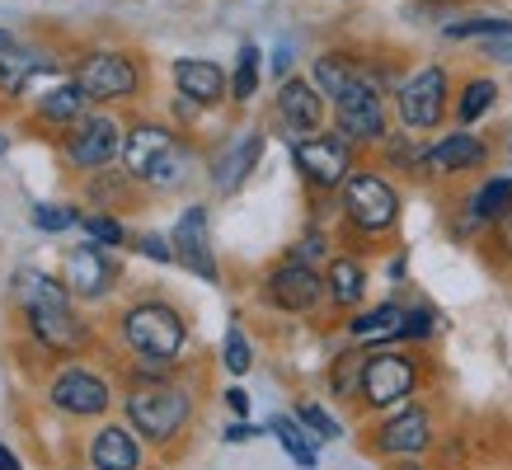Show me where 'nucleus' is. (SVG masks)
I'll list each match as a JSON object with an SVG mask.
<instances>
[{
    "instance_id": "1",
    "label": "nucleus",
    "mask_w": 512,
    "mask_h": 470,
    "mask_svg": "<svg viewBox=\"0 0 512 470\" xmlns=\"http://www.w3.org/2000/svg\"><path fill=\"white\" fill-rule=\"evenodd\" d=\"M334 123L353 146H372L386 141V76L376 71H357L353 85L334 99Z\"/></svg>"
},
{
    "instance_id": "2",
    "label": "nucleus",
    "mask_w": 512,
    "mask_h": 470,
    "mask_svg": "<svg viewBox=\"0 0 512 470\" xmlns=\"http://www.w3.org/2000/svg\"><path fill=\"white\" fill-rule=\"evenodd\" d=\"M123 165H127V174H137L146 184L170 188V184H179V174H184V146L174 141L170 127L146 123V127H137V132H127Z\"/></svg>"
},
{
    "instance_id": "3",
    "label": "nucleus",
    "mask_w": 512,
    "mask_h": 470,
    "mask_svg": "<svg viewBox=\"0 0 512 470\" xmlns=\"http://www.w3.org/2000/svg\"><path fill=\"white\" fill-rule=\"evenodd\" d=\"M343 212H348V221L357 231L381 235L400 221V193L376 170H353L343 179Z\"/></svg>"
},
{
    "instance_id": "4",
    "label": "nucleus",
    "mask_w": 512,
    "mask_h": 470,
    "mask_svg": "<svg viewBox=\"0 0 512 470\" xmlns=\"http://www.w3.org/2000/svg\"><path fill=\"white\" fill-rule=\"evenodd\" d=\"M123 329H127V344L137 348L141 358H160V362H170L188 339L184 315L174 306H165V301H146L137 311H127Z\"/></svg>"
},
{
    "instance_id": "5",
    "label": "nucleus",
    "mask_w": 512,
    "mask_h": 470,
    "mask_svg": "<svg viewBox=\"0 0 512 470\" xmlns=\"http://www.w3.org/2000/svg\"><path fill=\"white\" fill-rule=\"evenodd\" d=\"M395 113H400V123L409 132H433L447 118V71L442 66H419L395 90Z\"/></svg>"
},
{
    "instance_id": "6",
    "label": "nucleus",
    "mask_w": 512,
    "mask_h": 470,
    "mask_svg": "<svg viewBox=\"0 0 512 470\" xmlns=\"http://www.w3.org/2000/svg\"><path fill=\"white\" fill-rule=\"evenodd\" d=\"M292 160L315 188H343V179L353 174V141L343 132H311L292 141Z\"/></svg>"
},
{
    "instance_id": "7",
    "label": "nucleus",
    "mask_w": 512,
    "mask_h": 470,
    "mask_svg": "<svg viewBox=\"0 0 512 470\" xmlns=\"http://www.w3.org/2000/svg\"><path fill=\"white\" fill-rule=\"evenodd\" d=\"M127 419L137 423L141 438L151 442H170L188 419V395L174 391V386H151V391H137L127 400Z\"/></svg>"
},
{
    "instance_id": "8",
    "label": "nucleus",
    "mask_w": 512,
    "mask_h": 470,
    "mask_svg": "<svg viewBox=\"0 0 512 470\" xmlns=\"http://www.w3.org/2000/svg\"><path fill=\"white\" fill-rule=\"evenodd\" d=\"M76 85L90 99H127V94L137 90V66L123 52H90L76 66Z\"/></svg>"
},
{
    "instance_id": "9",
    "label": "nucleus",
    "mask_w": 512,
    "mask_h": 470,
    "mask_svg": "<svg viewBox=\"0 0 512 470\" xmlns=\"http://www.w3.org/2000/svg\"><path fill=\"white\" fill-rule=\"evenodd\" d=\"M414 381H419V372H414V362L400 358V353H376V358L362 362V395H367V405H376V409L404 400V395L414 391Z\"/></svg>"
},
{
    "instance_id": "10",
    "label": "nucleus",
    "mask_w": 512,
    "mask_h": 470,
    "mask_svg": "<svg viewBox=\"0 0 512 470\" xmlns=\"http://www.w3.org/2000/svg\"><path fill=\"white\" fill-rule=\"evenodd\" d=\"M325 297H329V282L311 264H296L292 259V264L273 268V278H268V301L282 306V311H315Z\"/></svg>"
},
{
    "instance_id": "11",
    "label": "nucleus",
    "mask_w": 512,
    "mask_h": 470,
    "mask_svg": "<svg viewBox=\"0 0 512 470\" xmlns=\"http://www.w3.org/2000/svg\"><path fill=\"white\" fill-rule=\"evenodd\" d=\"M174 259L188 268V273H198L202 282H217V259H212V240H207V207H184V217L174 226Z\"/></svg>"
},
{
    "instance_id": "12",
    "label": "nucleus",
    "mask_w": 512,
    "mask_h": 470,
    "mask_svg": "<svg viewBox=\"0 0 512 470\" xmlns=\"http://www.w3.org/2000/svg\"><path fill=\"white\" fill-rule=\"evenodd\" d=\"M325 90L315 85V80H301V76H287L278 85V118L292 127L296 137H311L320 132L325 123Z\"/></svg>"
},
{
    "instance_id": "13",
    "label": "nucleus",
    "mask_w": 512,
    "mask_h": 470,
    "mask_svg": "<svg viewBox=\"0 0 512 470\" xmlns=\"http://www.w3.org/2000/svg\"><path fill=\"white\" fill-rule=\"evenodd\" d=\"M123 141L127 137L118 132L113 118H80V127L71 132V141H66V156H71V165H80V170H99V165L118 160Z\"/></svg>"
},
{
    "instance_id": "14",
    "label": "nucleus",
    "mask_w": 512,
    "mask_h": 470,
    "mask_svg": "<svg viewBox=\"0 0 512 470\" xmlns=\"http://www.w3.org/2000/svg\"><path fill=\"white\" fill-rule=\"evenodd\" d=\"M484 160H489V146L470 127H461V132H447L442 141H433L423 151L419 174H466V170H480Z\"/></svg>"
},
{
    "instance_id": "15",
    "label": "nucleus",
    "mask_w": 512,
    "mask_h": 470,
    "mask_svg": "<svg viewBox=\"0 0 512 470\" xmlns=\"http://www.w3.org/2000/svg\"><path fill=\"white\" fill-rule=\"evenodd\" d=\"M66 273H71V292H80V297H104L113 287V278H118V264H113L109 254H104V245L99 240H85L80 250L66 254Z\"/></svg>"
},
{
    "instance_id": "16",
    "label": "nucleus",
    "mask_w": 512,
    "mask_h": 470,
    "mask_svg": "<svg viewBox=\"0 0 512 470\" xmlns=\"http://www.w3.org/2000/svg\"><path fill=\"white\" fill-rule=\"evenodd\" d=\"M174 85H179V94L184 99H193V104H221L226 99V71H221L217 62H207V57H179L174 62Z\"/></svg>"
},
{
    "instance_id": "17",
    "label": "nucleus",
    "mask_w": 512,
    "mask_h": 470,
    "mask_svg": "<svg viewBox=\"0 0 512 470\" xmlns=\"http://www.w3.org/2000/svg\"><path fill=\"white\" fill-rule=\"evenodd\" d=\"M259 156H264V137L259 132H245L240 141H231L217 156V165H212V179H217L221 193H235V188L245 184L249 174H254V165H259Z\"/></svg>"
},
{
    "instance_id": "18",
    "label": "nucleus",
    "mask_w": 512,
    "mask_h": 470,
    "mask_svg": "<svg viewBox=\"0 0 512 470\" xmlns=\"http://www.w3.org/2000/svg\"><path fill=\"white\" fill-rule=\"evenodd\" d=\"M52 405L66 409V414H99V409L109 405V391L90 372H62L57 386H52Z\"/></svg>"
},
{
    "instance_id": "19",
    "label": "nucleus",
    "mask_w": 512,
    "mask_h": 470,
    "mask_svg": "<svg viewBox=\"0 0 512 470\" xmlns=\"http://www.w3.org/2000/svg\"><path fill=\"white\" fill-rule=\"evenodd\" d=\"M381 452L390 456H419L428 442H433V423H428V414L423 409H404V414H395V419L381 428Z\"/></svg>"
},
{
    "instance_id": "20",
    "label": "nucleus",
    "mask_w": 512,
    "mask_h": 470,
    "mask_svg": "<svg viewBox=\"0 0 512 470\" xmlns=\"http://www.w3.org/2000/svg\"><path fill=\"white\" fill-rule=\"evenodd\" d=\"M508 217H512V179L508 174H494L470 198V226H498V221H508Z\"/></svg>"
},
{
    "instance_id": "21",
    "label": "nucleus",
    "mask_w": 512,
    "mask_h": 470,
    "mask_svg": "<svg viewBox=\"0 0 512 470\" xmlns=\"http://www.w3.org/2000/svg\"><path fill=\"white\" fill-rule=\"evenodd\" d=\"M15 297L24 301V311H57V306H66L62 282L38 273V268H19L15 273Z\"/></svg>"
},
{
    "instance_id": "22",
    "label": "nucleus",
    "mask_w": 512,
    "mask_h": 470,
    "mask_svg": "<svg viewBox=\"0 0 512 470\" xmlns=\"http://www.w3.org/2000/svg\"><path fill=\"white\" fill-rule=\"evenodd\" d=\"M90 456L99 470H137V461H141L137 442H132V433H123V428H104V433L94 438Z\"/></svg>"
},
{
    "instance_id": "23",
    "label": "nucleus",
    "mask_w": 512,
    "mask_h": 470,
    "mask_svg": "<svg viewBox=\"0 0 512 470\" xmlns=\"http://www.w3.org/2000/svg\"><path fill=\"white\" fill-rule=\"evenodd\" d=\"M29 320H33V334H38L47 348H62L66 353V348H76L80 339H85L66 306H57V311H29Z\"/></svg>"
},
{
    "instance_id": "24",
    "label": "nucleus",
    "mask_w": 512,
    "mask_h": 470,
    "mask_svg": "<svg viewBox=\"0 0 512 470\" xmlns=\"http://www.w3.org/2000/svg\"><path fill=\"white\" fill-rule=\"evenodd\" d=\"M325 282H329V297L339 301V306H357L362 292H367V268L357 264V259H348V254H339V259L329 264Z\"/></svg>"
},
{
    "instance_id": "25",
    "label": "nucleus",
    "mask_w": 512,
    "mask_h": 470,
    "mask_svg": "<svg viewBox=\"0 0 512 470\" xmlns=\"http://www.w3.org/2000/svg\"><path fill=\"white\" fill-rule=\"evenodd\" d=\"M268 433H278L282 452L292 456L296 466L315 470V461H320V452H315L311 433H306V423H301V428H296V419H287V414H273V419H268Z\"/></svg>"
},
{
    "instance_id": "26",
    "label": "nucleus",
    "mask_w": 512,
    "mask_h": 470,
    "mask_svg": "<svg viewBox=\"0 0 512 470\" xmlns=\"http://www.w3.org/2000/svg\"><path fill=\"white\" fill-rule=\"evenodd\" d=\"M494 104H498V85L489 76H475L461 85V94H456V118H461V127H470V123H480Z\"/></svg>"
},
{
    "instance_id": "27",
    "label": "nucleus",
    "mask_w": 512,
    "mask_h": 470,
    "mask_svg": "<svg viewBox=\"0 0 512 470\" xmlns=\"http://www.w3.org/2000/svg\"><path fill=\"white\" fill-rule=\"evenodd\" d=\"M357 71H362V66H357L353 57H343V52H325V57L315 62V85L325 90V99H339V94L353 85Z\"/></svg>"
},
{
    "instance_id": "28",
    "label": "nucleus",
    "mask_w": 512,
    "mask_h": 470,
    "mask_svg": "<svg viewBox=\"0 0 512 470\" xmlns=\"http://www.w3.org/2000/svg\"><path fill=\"white\" fill-rule=\"evenodd\" d=\"M400 325H404V311L400 306H376V311L357 315L353 325H348V334L353 339H400Z\"/></svg>"
},
{
    "instance_id": "29",
    "label": "nucleus",
    "mask_w": 512,
    "mask_h": 470,
    "mask_svg": "<svg viewBox=\"0 0 512 470\" xmlns=\"http://www.w3.org/2000/svg\"><path fill=\"white\" fill-rule=\"evenodd\" d=\"M85 99H90V94H85V90L76 85V80H71V85H62V90L43 94L38 113H43L47 123H76L80 113H85Z\"/></svg>"
},
{
    "instance_id": "30",
    "label": "nucleus",
    "mask_w": 512,
    "mask_h": 470,
    "mask_svg": "<svg viewBox=\"0 0 512 470\" xmlns=\"http://www.w3.org/2000/svg\"><path fill=\"white\" fill-rule=\"evenodd\" d=\"M442 38H451V43H494V38H512V19H456V24H447L442 29Z\"/></svg>"
},
{
    "instance_id": "31",
    "label": "nucleus",
    "mask_w": 512,
    "mask_h": 470,
    "mask_svg": "<svg viewBox=\"0 0 512 470\" xmlns=\"http://www.w3.org/2000/svg\"><path fill=\"white\" fill-rule=\"evenodd\" d=\"M33 71H52V66H47V57H38V52H19V47H10V52H5V62H0V85H5V90L15 94L19 85H24V80L33 76Z\"/></svg>"
},
{
    "instance_id": "32",
    "label": "nucleus",
    "mask_w": 512,
    "mask_h": 470,
    "mask_svg": "<svg viewBox=\"0 0 512 470\" xmlns=\"http://www.w3.org/2000/svg\"><path fill=\"white\" fill-rule=\"evenodd\" d=\"M259 47L254 43H245L240 47V57H235V76H231V94L245 104V99H254V90H259Z\"/></svg>"
},
{
    "instance_id": "33",
    "label": "nucleus",
    "mask_w": 512,
    "mask_h": 470,
    "mask_svg": "<svg viewBox=\"0 0 512 470\" xmlns=\"http://www.w3.org/2000/svg\"><path fill=\"white\" fill-rule=\"evenodd\" d=\"M221 358H226V372H235V376H245L249 367H254V353H249V339H245V329H240V325L226 329Z\"/></svg>"
},
{
    "instance_id": "34",
    "label": "nucleus",
    "mask_w": 512,
    "mask_h": 470,
    "mask_svg": "<svg viewBox=\"0 0 512 470\" xmlns=\"http://www.w3.org/2000/svg\"><path fill=\"white\" fill-rule=\"evenodd\" d=\"M80 221V212H71V207H52V203H38L33 207V226H38V231H71V226H76Z\"/></svg>"
},
{
    "instance_id": "35",
    "label": "nucleus",
    "mask_w": 512,
    "mask_h": 470,
    "mask_svg": "<svg viewBox=\"0 0 512 470\" xmlns=\"http://www.w3.org/2000/svg\"><path fill=\"white\" fill-rule=\"evenodd\" d=\"M296 423H306L315 438H339V433H343L339 423L329 419V414H325L320 405H311V400H306V405H296Z\"/></svg>"
},
{
    "instance_id": "36",
    "label": "nucleus",
    "mask_w": 512,
    "mask_h": 470,
    "mask_svg": "<svg viewBox=\"0 0 512 470\" xmlns=\"http://www.w3.org/2000/svg\"><path fill=\"white\" fill-rule=\"evenodd\" d=\"M80 226H85L90 240H99V245H123V226L109 217H80Z\"/></svg>"
},
{
    "instance_id": "37",
    "label": "nucleus",
    "mask_w": 512,
    "mask_h": 470,
    "mask_svg": "<svg viewBox=\"0 0 512 470\" xmlns=\"http://www.w3.org/2000/svg\"><path fill=\"white\" fill-rule=\"evenodd\" d=\"M433 334V311L419 306V311H404V325H400V339H428Z\"/></svg>"
},
{
    "instance_id": "38",
    "label": "nucleus",
    "mask_w": 512,
    "mask_h": 470,
    "mask_svg": "<svg viewBox=\"0 0 512 470\" xmlns=\"http://www.w3.org/2000/svg\"><path fill=\"white\" fill-rule=\"evenodd\" d=\"M137 250L146 254V259H156V264H170L174 240H165V235H137Z\"/></svg>"
},
{
    "instance_id": "39",
    "label": "nucleus",
    "mask_w": 512,
    "mask_h": 470,
    "mask_svg": "<svg viewBox=\"0 0 512 470\" xmlns=\"http://www.w3.org/2000/svg\"><path fill=\"white\" fill-rule=\"evenodd\" d=\"M320 254H325V235H320V231H311L306 240H301V245H292V259H296V264H315Z\"/></svg>"
},
{
    "instance_id": "40",
    "label": "nucleus",
    "mask_w": 512,
    "mask_h": 470,
    "mask_svg": "<svg viewBox=\"0 0 512 470\" xmlns=\"http://www.w3.org/2000/svg\"><path fill=\"white\" fill-rule=\"evenodd\" d=\"M484 52H489V57H494V62L512 66V38H494V43H484Z\"/></svg>"
},
{
    "instance_id": "41",
    "label": "nucleus",
    "mask_w": 512,
    "mask_h": 470,
    "mask_svg": "<svg viewBox=\"0 0 512 470\" xmlns=\"http://www.w3.org/2000/svg\"><path fill=\"white\" fill-rule=\"evenodd\" d=\"M268 71H273V76H282V80H287V71H292V47L282 43L278 52H273V66H268Z\"/></svg>"
},
{
    "instance_id": "42",
    "label": "nucleus",
    "mask_w": 512,
    "mask_h": 470,
    "mask_svg": "<svg viewBox=\"0 0 512 470\" xmlns=\"http://www.w3.org/2000/svg\"><path fill=\"white\" fill-rule=\"evenodd\" d=\"M249 438H259L254 423H231V428H226V442H249Z\"/></svg>"
},
{
    "instance_id": "43",
    "label": "nucleus",
    "mask_w": 512,
    "mask_h": 470,
    "mask_svg": "<svg viewBox=\"0 0 512 470\" xmlns=\"http://www.w3.org/2000/svg\"><path fill=\"white\" fill-rule=\"evenodd\" d=\"M226 405H231V414H240V419H245V414H249V395L245 391H226Z\"/></svg>"
},
{
    "instance_id": "44",
    "label": "nucleus",
    "mask_w": 512,
    "mask_h": 470,
    "mask_svg": "<svg viewBox=\"0 0 512 470\" xmlns=\"http://www.w3.org/2000/svg\"><path fill=\"white\" fill-rule=\"evenodd\" d=\"M0 470H19V461L10 452H5V447H0Z\"/></svg>"
},
{
    "instance_id": "45",
    "label": "nucleus",
    "mask_w": 512,
    "mask_h": 470,
    "mask_svg": "<svg viewBox=\"0 0 512 470\" xmlns=\"http://www.w3.org/2000/svg\"><path fill=\"white\" fill-rule=\"evenodd\" d=\"M10 47H15V38H10V33H5V29H0V57H5Z\"/></svg>"
},
{
    "instance_id": "46",
    "label": "nucleus",
    "mask_w": 512,
    "mask_h": 470,
    "mask_svg": "<svg viewBox=\"0 0 512 470\" xmlns=\"http://www.w3.org/2000/svg\"><path fill=\"white\" fill-rule=\"evenodd\" d=\"M400 470H423V466H400Z\"/></svg>"
},
{
    "instance_id": "47",
    "label": "nucleus",
    "mask_w": 512,
    "mask_h": 470,
    "mask_svg": "<svg viewBox=\"0 0 512 470\" xmlns=\"http://www.w3.org/2000/svg\"><path fill=\"white\" fill-rule=\"evenodd\" d=\"M0 151H5V137H0Z\"/></svg>"
}]
</instances>
